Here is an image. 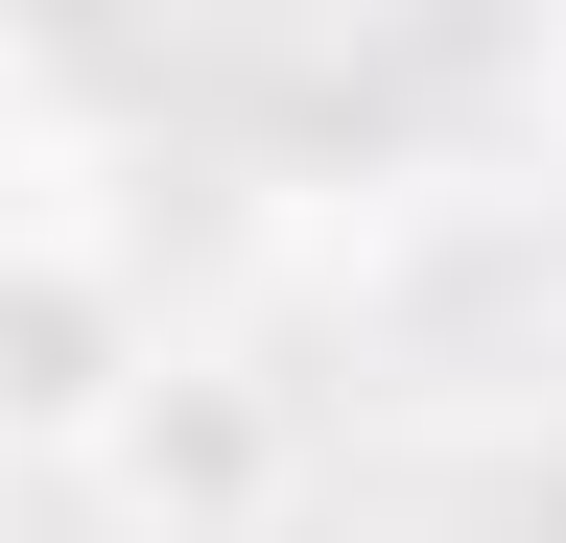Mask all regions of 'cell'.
Instances as JSON below:
<instances>
[{
  "label": "cell",
  "instance_id": "1",
  "mask_svg": "<svg viewBox=\"0 0 566 543\" xmlns=\"http://www.w3.org/2000/svg\"><path fill=\"white\" fill-rule=\"evenodd\" d=\"M166 355V284L95 189H24L0 166V472H95V426Z\"/></svg>",
  "mask_w": 566,
  "mask_h": 543
},
{
  "label": "cell",
  "instance_id": "2",
  "mask_svg": "<svg viewBox=\"0 0 566 543\" xmlns=\"http://www.w3.org/2000/svg\"><path fill=\"white\" fill-rule=\"evenodd\" d=\"M283 472H307L283 378H260V355H189V331L142 355V401L95 426V497H118L142 543H260V520H283Z\"/></svg>",
  "mask_w": 566,
  "mask_h": 543
},
{
  "label": "cell",
  "instance_id": "3",
  "mask_svg": "<svg viewBox=\"0 0 566 543\" xmlns=\"http://www.w3.org/2000/svg\"><path fill=\"white\" fill-rule=\"evenodd\" d=\"M0 118H24V48H0Z\"/></svg>",
  "mask_w": 566,
  "mask_h": 543
}]
</instances>
